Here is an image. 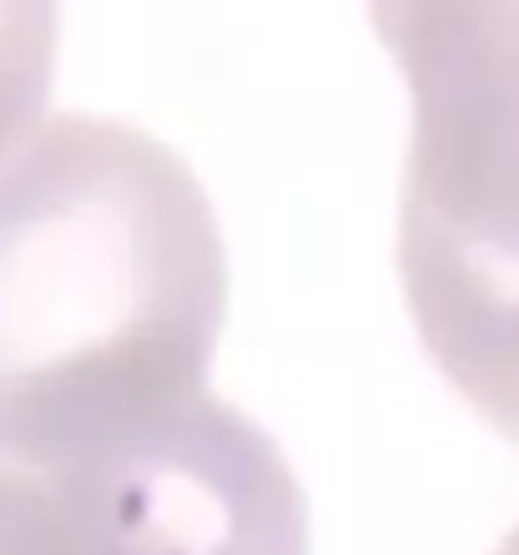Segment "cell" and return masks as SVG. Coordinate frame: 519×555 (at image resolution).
<instances>
[{"label":"cell","instance_id":"6da1fadb","mask_svg":"<svg viewBox=\"0 0 519 555\" xmlns=\"http://www.w3.org/2000/svg\"><path fill=\"white\" fill-rule=\"evenodd\" d=\"M228 248L203 182L112 117L0 157V460L61 465L207 395Z\"/></svg>","mask_w":519,"mask_h":555},{"label":"cell","instance_id":"7a4b0ae2","mask_svg":"<svg viewBox=\"0 0 519 555\" xmlns=\"http://www.w3.org/2000/svg\"><path fill=\"white\" fill-rule=\"evenodd\" d=\"M408 87L399 203L519 258V0H368Z\"/></svg>","mask_w":519,"mask_h":555},{"label":"cell","instance_id":"3957f363","mask_svg":"<svg viewBox=\"0 0 519 555\" xmlns=\"http://www.w3.org/2000/svg\"><path fill=\"white\" fill-rule=\"evenodd\" d=\"M399 283L439 374L499 435L519 439V258L399 203Z\"/></svg>","mask_w":519,"mask_h":555},{"label":"cell","instance_id":"277c9868","mask_svg":"<svg viewBox=\"0 0 519 555\" xmlns=\"http://www.w3.org/2000/svg\"><path fill=\"white\" fill-rule=\"evenodd\" d=\"M61 51V0H0V157L46 121Z\"/></svg>","mask_w":519,"mask_h":555}]
</instances>
